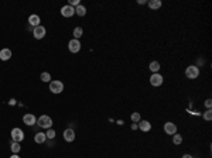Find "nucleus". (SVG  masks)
<instances>
[{"label":"nucleus","instance_id":"23","mask_svg":"<svg viewBox=\"0 0 212 158\" xmlns=\"http://www.w3.org/2000/svg\"><path fill=\"white\" fill-rule=\"evenodd\" d=\"M130 119H132L133 123H139L140 120H142V117H140V113H137V111H134V113H132V116H130Z\"/></svg>","mask_w":212,"mask_h":158},{"label":"nucleus","instance_id":"5","mask_svg":"<svg viewBox=\"0 0 212 158\" xmlns=\"http://www.w3.org/2000/svg\"><path fill=\"white\" fill-rule=\"evenodd\" d=\"M45 34H47L45 27H43V26H37V27H34L33 35H34L36 40H41V38H44L45 37Z\"/></svg>","mask_w":212,"mask_h":158},{"label":"nucleus","instance_id":"8","mask_svg":"<svg viewBox=\"0 0 212 158\" xmlns=\"http://www.w3.org/2000/svg\"><path fill=\"white\" fill-rule=\"evenodd\" d=\"M61 14H62V17H72L74 14H75V7L70 6V4H66V6H64L62 9H61Z\"/></svg>","mask_w":212,"mask_h":158},{"label":"nucleus","instance_id":"28","mask_svg":"<svg viewBox=\"0 0 212 158\" xmlns=\"http://www.w3.org/2000/svg\"><path fill=\"white\" fill-rule=\"evenodd\" d=\"M136 128H137V123H133V124H132V130H136Z\"/></svg>","mask_w":212,"mask_h":158},{"label":"nucleus","instance_id":"25","mask_svg":"<svg viewBox=\"0 0 212 158\" xmlns=\"http://www.w3.org/2000/svg\"><path fill=\"white\" fill-rule=\"evenodd\" d=\"M45 136H47V138H54L55 137V131H54L53 128H48V131L45 133Z\"/></svg>","mask_w":212,"mask_h":158},{"label":"nucleus","instance_id":"15","mask_svg":"<svg viewBox=\"0 0 212 158\" xmlns=\"http://www.w3.org/2000/svg\"><path fill=\"white\" fill-rule=\"evenodd\" d=\"M47 140V136L44 134V133H37L36 136H34V141L37 143V144H43V143H45Z\"/></svg>","mask_w":212,"mask_h":158},{"label":"nucleus","instance_id":"4","mask_svg":"<svg viewBox=\"0 0 212 158\" xmlns=\"http://www.w3.org/2000/svg\"><path fill=\"white\" fill-rule=\"evenodd\" d=\"M11 140L16 143H20L24 140V131L21 130V128L19 127H14L13 130H11Z\"/></svg>","mask_w":212,"mask_h":158},{"label":"nucleus","instance_id":"26","mask_svg":"<svg viewBox=\"0 0 212 158\" xmlns=\"http://www.w3.org/2000/svg\"><path fill=\"white\" fill-rule=\"evenodd\" d=\"M70 6H72V7L74 6H75V7L79 6V0H71V2H70Z\"/></svg>","mask_w":212,"mask_h":158},{"label":"nucleus","instance_id":"11","mask_svg":"<svg viewBox=\"0 0 212 158\" xmlns=\"http://www.w3.org/2000/svg\"><path fill=\"white\" fill-rule=\"evenodd\" d=\"M64 140L68 143H72L74 140H75V131L72 130V128H66V130H64Z\"/></svg>","mask_w":212,"mask_h":158},{"label":"nucleus","instance_id":"1","mask_svg":"<svg viewBox=\"0 0 212 158\" xmlns=\"http://www.w3.org/2000/svg\"><path fill=\"white\" fill-rule=\"evenodd\" d=\"M37 124L40 126L41 128H51V126H53V119H51L50 116L43 115L37 119Z\"/></svg>","mask_w":212,"mask_h":158},{"label":"nucleus","instance_id":"22","mask_svg":"<svg viewBox=\"0 0 212 158\" xmlns=\"http://www.w3.org/2000/svg\"><path fill=\"white\" fill-rule=\"evenodd\" d=\"M40 79L43 82H45V83L47 82H51V75L48 74V72H43V74L40 75Z\"/></svg>","mask_w":212,"mask_h":158},{"label":"nucleus","instance_id":"16","mask_svg":"<svg viewBox=\"0 0 212 158\" xmlns=\"http://www.w3.org/2000/svg\"><path fill=\"white\" fill-rule=\"evenodd\" d=\"M161 0H150L149 2V7L151 10H159L160 7H161Z\"/></svg>","mask_w":212,"mask_h":158},{"label":"nucleus","instance_id":"18","mask_svg":"<svg viewBox=\"0 0 212 158\" xmlns=\"http://www.w3.org/2000/svg\"><path fill=\"white\" fill-rule=\"evenodd\" d=\"M75 14H76V16H79V17H83L86 14V7L82 6V4L76 6L75 7Z\"/></svg>","mask_w":212,"mask_h":158},{"label":"nucleus","instance_id":"12","mask_svg":"<svg viewBox=\"0 0 212 158\" xmlns=\"http://www.w3.org/2000/svg\"><path fill=\"white\" fill-rule=\"evenodd\" d=\"M137 128H140L142 131H144V133H147V131L151 130V123L147 120H140L139 123H137Z\"/></svg>","mask_w":212,"mask_h":158},{"label":"nucleus","instance_id":"30","mask_svg":"<svg viewBox=\"0 0 212 158\" xmlns=\"http://www.w3.org/2000/svg\"><path fill=\"white\" fill-rule=\"evenodd\" d=\"M10 158H20V157H19V155H17V154H13Z\"/></svg>","mask_w":212,"mask_h":158},{"label":"nucleus","instance_id":"6","mask_svg":"<svg viewBox=\"0 0 212 158\" xmlns=\"http://www.w3.org/2000/svg\"><path fill=\"white\" fill-rule=\"evenodd\" d=\"M68 50L72 52V54H76V52H79L81 51V41L79 40H71L70 43H68Z\"/></svg>","mask_w":212,"mask_h":158},{"label":"nucleus","instance_id":"27","mask_svg":"<svg viewBox=\"0 0 212 158\" xmlns=\"http://www.w3.org/2000/svg\"><path fill=\"white\" fill-rule=\"evenodd\" d=\"M205 106H206V109H211L212 107V100H211V99H206V100H205Z\"/></svg>","mask_w":212,"mask_h":158},{"label":"nucleus","instance_id":"9","mask_svg":"<svg viewBox=\"0 0 212 158\" xmlns=\"http://www.w3.org/2000/svg\"><path fill=\"white\" fill-rule=\"evenodd\" d=\"M164 131H166V134L168 136H174L177 133V126L172 123V121H167L166 124H164Z\"/></svg>","mask_w":212,"mask_h":158},{"label":"nucleus","instance_id":"19","mask_svg":"<svg viewBox=\"0 0 212 158\" xmlns=\"http://www.w3.org/2000/svg\"><path fill=\"white\" fill-rule=\"evenodd\" d=\"M10 150H11V152H13V154H19V152H20V150H21L20 143L13 141V143H11V145H10Z\"/></svg>","mask_w":212,"mask_h":158},{"label":"nucleus","instance_id":"24","mask_svg":"<svg viewBox=\"0 0 212 158\" xmlns=\"http://www.w3.org/2000/svg\"><path fill=\"white\" fill-rule=\"evenodd\" d=\"M204 119H205L206 121H211L212 120V110H211V109H208V110L204 113Z\"/></svg>","mask_w":212,"mask_h":158},{"label":"nucleus","instance_id":"3","mask_svg":"<svg viewBox=\"0 0 212 158\" xmlns=\"http://www.w3.org/2000/svg\"><path fill=\"white\" fill-rule=\"evenodd\" d=\"M50 91L54 95H60L64 91V83L61 81H51L50 82Z\"/></svg>","mask_w":212,"mask_h":158},{"label":"nucleus","instance_id":"17","mask_svg":"<svg viewBox=\"0 0 212 158\" xmlns=\"http://www.w3.org/2000/svg\"><path fill=\"white\" fill-rule=\"evenodd\" d=\"M150 71L153 72V74H159L160 71V62L159 61H153V62H150Z\"/></svg>","mask_w":212,"mask_h":158},{"label":"nucleus","instance_id":"13","mask_svg":"<svg viewBox=\"0 0 212 158\" xmlns=\"http://www.w3.org/2000/svg\"><path fill=\"white\" fill-rule=\"evenodd\" d=\"M10 58H11V50H9V48L0 50V59L2 61H9Z\"/></svg>","mask_w":212,"mask_h":158},{"label":"nucleus","instance_id":"29","mask_svg":"<svg viewBox=\"0 0 212 158\" xmlns=\"http://www.w3.org/2000/svg\"><path fill=\"white\" fill-rule=\"evenodd\" d=\"M182 158H192V155H189V154H184V155H182Z\"/></svg>","mask_w":212,"mask_h":158},{"label":"nucleus","instance_id":"10","mask_svg":"<svg viewBox=\"0 0 212 158\" xmlns=\"http://www.w3.org/2000/svg\"><path fill=\"white\" fill-rule=\"evenodd\" d=\"M23 121H24V124L27 126H34L37 123V119L33 113H27V115L23 116Z\"/></svg>","mask_w":212,"mask_h":158},{"label":"nucleus","instance_id":"20","mask_svg":"<svg viewBox=\"0 0 212 158\" xmlns=\"http://www.w3.org/2000/svg\"><path fill=\"white\" fill-rule=\"evenodd\" d=\"M82 34H83V30L81 27L74 28V38H75V40H79V38L82 37Z\"/></svg>","mask_w":212,"mask_h":158},{"label":"nucleus","instance_id":"2","mask_svg":"<svg viewBox=\"0 0 212 158\" xmlns=\"http://www.w3.org/2000/svg\"><path fill=\"white\" fill-rule=\"evenodd\" d=\"M185 76L188 79H197L199 76V68L197 65H189L185 69Z\"/></svg>","mask_w":212,"mask_h":158},{"label":"nucleus","instance_id":"7","mask_svg":"<svg viewBox=\"0 0 212 158\" xmlns=\"http://www.w3.org/2000/svg\"><path fill=\"white\" fill-rule=\"evenodd\" d=\"M163 81H164V78H163L160 74H153L151 76H150V83H151L153 86H156V87L161 86Z\"/></svg>","mask_w":212,"mask_h":158},{"label":"nucleus","instance_id":"21","mask_svg":"<svg viewBox=\"0 0 212 158\" xmlns=\"http://www.w3.org/2000/svg\"><path fill=\"white\" fill-rule=\"evenodd\" d=\"M182 143V136L181 134H174L172 136V144H176V145H180Z\"/></svg>","mask_w":212,"mask_h":158},{"label":"nucleus","instance_id":"14","mask_svg":"<svg viewBox=\"0 0 212 158\" xmlns=\"http://www.w3.org/2000/svg\"><path fill=\"white\" fill-rule=\"evenodd\" d=\"M40 16H37V14H31L28 17V24L33 26V27H37V26H40Z\"/></svg>","mask_w":212,"mask_h":158}]
</instances>
